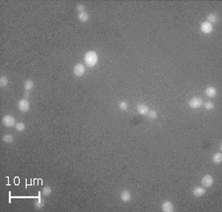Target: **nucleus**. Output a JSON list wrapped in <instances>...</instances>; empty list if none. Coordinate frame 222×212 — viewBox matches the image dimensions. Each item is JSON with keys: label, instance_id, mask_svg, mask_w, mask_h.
I'll use <instances>...</instances> for the list:
<instances>
[{"label": "nucleus", "instance_id": "9d476101", "mask_svg": "<svg viewBox=\"0 0 222 212\" xmlns=\"http://www.w3.org/2000/svg\"><path fill=\"white\" fill-rule=\"evenodd\" d=\"M205 192H206V190H205L204 187H194V189H193V194H194L195 197L204 196Z\"/></svg>", "mask_w": 222, "mask_h": 212}, {"label": "nucleus", "instance_id": "a878e982", "mask_svg": "<svg viewBox=\"0 0 222 212\" xmlns=\"http://www.w3.org/2000/svg\"><path fill=\"white\" fill-rule=\"evenodd\" d=\"M30 97V91H25L24 93V99H28Z\"/></svg>", "mask_w": 222, "mask_h": 212}, {"label": "nucleus", "instance_id": "f8f14e48", "mask_svg": "<svg viewBox=\"0 0 222 212\" xmlns=\"http://www.w3.org/2000/svg\"><path fill=\"white\" fill-rule=\"evenodd\" d=\"M204 93L208 98H214V97H216V95H217V89L213 86H209L205 89Z\"/></svg>", "mask_w": 222, "mask_h": 212}, {"label": "nucleus", "instance_id": "2eb2a0df", "mask_svg": "<svg viewBox=\"0 0 222 212\" xmlns=\"http://www.w3.org/2000/svg\"><path fill=\"white\" fill-rule=\"evenodd\" d=\"M34 205L36 207V209H38V210H40V209H42V207H44L45 200L42 198V197H40V194H39V198H38V200L34 203Z\"/></svg>", "mask_w": 222, "mask_h": 212}, {"label": "nucleus", "instance_id": "f03ea898", "mask_svg": "<svg viewBox=\"0 0 222 212\" xmlns=\"http://www.w3.org/2000/svg\"><path fill=\"white\" fill-rule=\"evenodd\" d=\"M2 123H3L4 126L6 127H13V126L16 125V120L13 116H10V115H6L2 118Z\"/></svg>", "mask_w": 222, "mask_h": 212}, {"label": "nucleus", "instance_id": "f257e3e1", "mask_svg": "<svg viewBox=\"0 0 222 212\" xmlns=\"http://www.w3.org/2000/svg\"><path fill=\"white\" fill-rule=\"evenodd\" d=\"M84 61L88 67H94V66H96L98 64V61H99L98 53L95 51H86V53L84 54Z\"/></svg>", "mask_w": 222, "mask_h": 212}, {"label": "nucleus", "instance_id": "f3484780", "mask_svg": "<svg viewBox=\"0 0 222 212\" xmlns=\"http://www.w3.org/2000/svg\"><path fill=\"white\" fill-rule=\"evenodd\" d=\"M212 162H213L214 164H220L222 162V154L220 153V152H218V153H215L212 156Z\"/></svg>", "mask_w": 222, "mask_h": 212}, {"label": "nucleus", "instance_id": "412c9836", "mask_svg": "<svg viewBox=\"0 0 222 212\" xmlns=\"http://www.w3.org/2000/svg\"><path fill=\"white\" fill-rule=\"evenodd\" d=\"M202 106L204 107V109H206V111H212V109H214V107H215L213 104V102H211V101L205 102V103L202 104Z\"/></svg>", "mask_w": 222, "mask_h": 212}, {"label": "nucleus", "instance_id": "6e6552de", "mask_svg": "<svg viewBox=\"0 0 222 212\" xmlns=\"http://www.w3.org/2000/svg\"><path fill=\"white\" fill-rule=\"evenodd\" d=\"M162 211L163 212H173L175 211V206H174L173 202L170 200H165L162 203Z\"/></svg>", "mask_w": 222, "mask_h": 212}, {"label": "nucleus", "instance_id": "7ed1b4c3", "mask_svg": "<svg viewBox=\"0 0 222 212\" xmlns=\"http://www.w3.org/2000/svg\"><path fill=\"white\" fill-rule=\"evenodd\" d=\"M202 104H204V101H202L201 98L199 97H194L188 101V107L192 109H199L202 107Z\"/></svg>", "mask_w": 222, "mask_h": 212}, {"label": "nucleus", "instance_id": "4be33fe9", "mask_svg": "<svg viewBox=\"0 0 222 212\" xmlns=\"http://www.w3.org/2000/svg\"><path fill=\"white\" fill-rule=\"evenodd\" d=\"M8 83H9V80L6 76L3 75L0 77V87L1 88H5L7 85H8Z\"/></svg>", "mask_w": 222, "mask_h": 212}, {"label": "nucleus", "instance_id": "aec40b11", "mask_svg": "<svg viewBox=\"0 0 222 212\" xmlns=\"http://www.w3.org/2000/svg\"><path fill=\"white\" fill-rule=\"evenodd\" d=\"M15 128H16V130H17V131L23 132V131H25V129H26V124L24 122H22V121H19V122L16 123Z\"/></svg>", "mask_w": 222, "mask_h": 212}, {"label": "nucleus", "instance_id": "1a4fd4ad", "mask_svg": "<svg viewBox=\"0 0 222 212\" xmlns=\"http://www.w3.org/2000/svg\"><path fill=\"white\" fill-rule=\"evenodd\" d=\"M136 111L139 115L141 116H147L148 111H149V108L145 104H138L136 106Z\"/></svg>", "mask_w": 222, "mask_h": 212}, {"label": "nucleus", "instance_id": "ddd939ff", "mask_svg": "<svg viewBox=\"0 0 222 212\" xmlns=\"http://www.w3.org/2000/svg\"><path fill=\"white\" fill-rule=\"evenodd\" d=\"M77 17H78V20H79L80 22L85 23V22H88V21H89L90 16L86 11H83V12H79V13H78Z\"/></svg>", "mask_w": 222, "mask_h": 212}, {"label": "nucleus", "instance_id": "5701e85b", "mask_svg": "<svg viewBox=\"0 0 222 212\" xmlns=\"http://www.w3.org/2000/svg\"><path fill=\"white\" fill-rule=\"evenodd\" d=\"M51 191H52L51 187L47 185V187H45L44 189H42V194L44 195V196H49V195H51Z\"/></svg>", "mask_w": 222, "mask_h": 212}, {"label": "nucleus", "instance_id": "0eeeda50", "mask_svg": "<svg viewBox=\"0 0 222 212\" xmlns=\"http://www.w3.org/2000/svg\"><path fill=\"white\" fill-rule=\"evenodd\" d=\"M214 183V180L212 178V176L210 175H204L201 178V185L204 187H210Z\"/></svg>", "mask_w": 222, "mask_h": 212}, {"label": "nucleus", "instance_id": "423d86ee", "mask_svg": "<svg viewBox=\"0 0 222 212\" xmlns=\"http://www.w3.org/2000/svg\"><path fill=\"white\" fill-rule=\"evenodd\" d=\"M18 109L22 113H27L30 109V103L27 99H21L18 102Z\"/></svg>", "mask_w": 222, "mask_h": 212}, {"label": "nucleus", "instance_id": "20e7f679", "mask_svg": "<svg viewBox=\"0 0 222 212\" xmlns=\"http://www.w3.org/2000/svg\"><path fill=\"white\" fill-rule=\"evenodd\" d=\"M85 66L83 65L82 63H77L74 65L73 67V74L75 77H81V76H83L85 74Z\"/></svg>", "mask_w": 222, "mask_h": 212}, {"label": "nucleus", "instance_id": "4468645a", "mask_svg": "<svg viewBox=\"0 0 222 212\" xmlns=\"http://www.w3.org/2000/svg\"><path fill=\"white\" fill-rule=\"evenodd\" d=\"M35 84H34V81L33 80H26L25 82H24V89H25V91H31V90L34 88Z\"/></svg>", "mask_w": 222, "mask_h": 212}, {"label": "nucleus", "instance_id": "393cba45", "mask_svg": "<svg viewBox=\"0 0 222 212\" xmlns=\"http://www.w3.org/2000/svg\"><path fill=\"white\" fill-rule=\"evenodd\" d=\"M76 9H77L78 13H79V12H83V11H85V6L83 5V4L79 3V4H77V6H76Z\"/></svg>", "mask_w": 222, "mask_h": 212}, {"label": "nucleus", "instance_id": "dca6fc26", "mask_svg": "<svg viewBox=\"0 0 222 212\" xmlns=\"http://www.w3.org/2000/svg\"><path fill=\"white\" fill-rule=\"evenodd\" d=\"M207 22H209L210 24L212 23H217L218 22V16L215 13H210L207 16Z\"/></svg>", "mask_w": 222, "mask_h": 212}, {"label": "nucleus", "instance_id": "39448f33", "mask_svg": "<svg viewBox=\"0 0 222 212\" xmlns=\"http://www.w3.org/2000/svg\"><path fill=\"white\" fill-rule=\"evenodd\" d=\"M199 29L201 33H204L205 35H208L210 34V33H212V31H213V26H212V24L207 22V21H204V22L201 23Z\"/></svg>", "mask_w": 222, "mask_h": 212}, {"label": "nucleus", "instance_id": "6ab92c4d", "mask_svg": "<svg viewBox=\"0 0 222 212\" xmlns=\"http://www.w3.org/2000/svg\"><path fill=\"white\" fill-rule=\"evenodd\" d=\"M147 118H149V120H156L157 118H158V113H157V111H155V109H151V111H148L147 114Z\"/></svg>", "mask_w": 222, "mask_h": 212}, {"label": "nucleus", "instance_id": "9b49d317", "mask_svg": "<svg viewBox=\"0 0 222 212\" xmlns=\"http://www.w3.org/2000/svg\"><path fill=\"white\" fill-rule=\"evenodd\" d=\"M120 198H121V200L123 201V202L130 201V199H131L130 191V190H127V189L123 190V191L121 192V194H120Z\"/></svg>", "mask_w": 222, "mask_h": 212}, {"label": "nucleus", "instance_id": "a211bd4d", "mask_svg": "<svg viewBox=\"0 0 222 212\" xmlns=\"http://www.w3.org/2000/svg\"><path fill=\"white\" fill-rule=\"evenodd\" d=\"M2 140H3L5 143H12L14 141V136L12 134H9V133H6L2 136Z\"/></svg>", "mask_w": 222, "mask_h": 212}, {"label": "nucleus", "instance_id": "b1692460", "mask_svg": "<svg viewBox=\"0 0 222 212\" xmlns=\"http://www.w3.org/2000/svg\"><path fill=\"white\" fill-rule=\"evenodd\" d=\"M119 108H120L121 111H126V109H128V104H127V102H125V101H121V102H120V104H119Z\"/></svg>", "mask_w": 222, "mask_h": 212}]
</instances>
